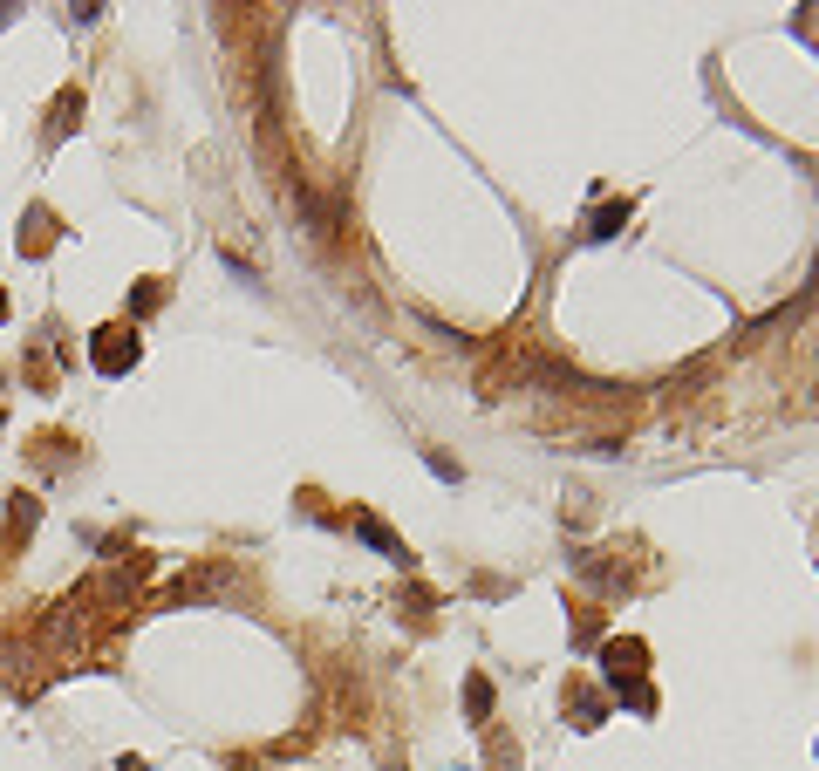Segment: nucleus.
<instances>
[{
	"label": "nucleus",
	"mask_w": 819,
	"mask_h": 771,
	"mask_svg": "<svg viewBox=\"0 0 819 771\" xmlns=\"http://www.w3.org/2000/svg\"><path fill=\"white\" fill-rule=\"evenodd\" d=\"M622 226H628V198H622V205H601V212H594V226H587V239H615Z\"/></svg>",
	"instance_id": "3"
},
{
	"label": "nucleus",
	"mask_w": 819,
	"mask_h": 771,
	"mask_svg": "<svg viewBox=\"0 0 819 771\" xmlns=\"http://www.w3.org/2000/svg\"><path fill=\"white\" fill-rule=\"evenodd\" d=\"M465 703H471V717H492V683H485V676H471V683H465Z\"/></svg>",
	"instance_id": "4"
},
{
	"label": "nucleus",
	"mask_w": 819,
	"mask_h": 771,
	"mask_svg": "<svg viewBox=\"0 0 819 771\" xmlns=\"http://www.w3.org/2000/svg\"><path fill=\"white\" fill-rule=\"evenodd\" d=\"M355 540H362V546H376V553H383V560H396V567H410V546L396 540L383 519H355Z\"/></svg>",
	"instance_id": "2"
},
{
	"label": "nucleus",
	"mask_w": 819,
	"mask_h": 771,
	"mask_svg": "<svg viewBox=\"0 0 819 771\" xmlns=\"http://www.w3.org/2000/svg\"><path fill=\"white\" fill-rule=\"evenodd\" d=\"M89 362H96L103 376L137 369V335H130V328H96V335H89Z\"/></svg>",
	"instance_id": "1"
}]
</instances>
